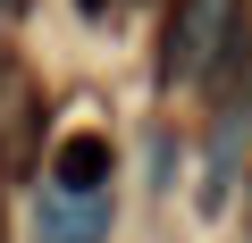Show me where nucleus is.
I'll list each match as a JSON object with an SVG mask.
<instances>
[{"mask_svg": "<svg viewBox=\"0 0 252 243\" xmlns=\"http://www.w3.org/2000/svg\"><path fill=\"white\" fill-rule=\"evenodd\" d=\"M109 168H118V151H109L101 135H67V143H59V160H51V176H59L67 193H101V185H109Z\"/></svg>", "mask_w": 252, "mask_h": 243, "instance_id": "obj_3", "label": "nucleus"}, {"mask_svg": "<svg viewBox=\"0 0 252 243\" xmlns=\"http://www.w3.org/2000/svg\"><path fill=\"white\" fill-rule=\"evenodd\" d=\"M34 243H109V201L101 193H42L34 201Z\"/></svg>", "mask_w": 252, "mask_h": 243, "instance_id": "obj_2", "label": "nucleus"}, {"mask_svg": "<svg viewBox=\"0 0 252 243\" xmlns=\"http://www.w3.org/2000/svg\"><path fill=\"white\" fill-rule=\"evenodd\" d=\"M244 0H177L160 26V84H193V76H227L244 67L252 34L235 26Z\"/></svg>", "mask_w": 252, "mask_h": 243, "instance_id": "obj_1", "label": "nucleus"}, {"mask_svg": "<svg viewBox=\"0 0 252 243\" xmlns=\"http://www.w3.org/2000/svg\"><path fill=\"white\" fill-rule=\"evenodd\" d=\"M0 9H17V0H0Z\"/></svg>", "mask_w": 252, "mask_h": 243, "instance_id": "obj_4", "label": "nucleus"}]
</instances>
